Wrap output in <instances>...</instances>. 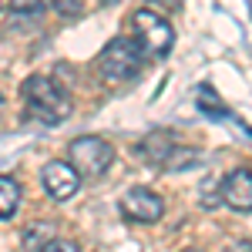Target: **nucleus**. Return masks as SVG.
<instances>
[{
    "label": "nucleus",
    "instance_id": "f257e3e1",
    "mask_svg": "<svg viewBox=\"0 0 252 252\" xmlns=\"http://www.w3.org/2000/svg\"><path fill=\"white\" fill-rule=\"evenodd\" d=\"M24 104L27 115L44 121V125H61L71 115V101L58 88V81H51L47 74H34L24 81Z\"/></svg>",
    "mask_w": 252,
    "mask_h": 252
},
{
    "label": "nucleus",
    "instance_id": "f03ea898",
    "mask_svg": "<svg viewBox=\"0 0 252 252\" xmlns=\"http://www.w3.org/2000/svg\"><path fill=\"white\" fill-rule=\"evenodd\" d=\"M141 64H145V51L138 47V40L131 37H115L104 44V51L97 54V71L108 84H125V81H135L141 74Z\"/></svg>",
    "mask_w": 252,
    "mask_h": 252
},
{
    "label": "nucleus",
    "instance_id": "7ed1b4c3",
    "mask_svg": "<svg viewBox=\"0 0 252 252\" xmlns=\"http://www.w3.org/2000/svg\"><path fill=\"white\" fill-rule=\"evenodd\" d=\"M67 161L81 178H101L115 161V148L97 135H81L67 145Z\"/></svg>",
    "mask_w": 252,
    "mask_h": 252
},
{
    "label": "nucleus",
    "instance_id": "20e7f679",
    "mask_svg": "<svg viewBox=\"0 0 252 252\" xmlns=\"http://www.w3.org/2000/svg\"><path fill=\"white\" fill-rule=\"evenodd\" d=\"M131 27H135V37H138V47L145 51V54H152V58H165L168 51H172L175 44V31L172 24L155 14V10H135L131 14Z\"/></svg>",
    "mask_w": 252,
    "mask_h": 252
},
{
    "label": "nucleus",
    "instance_id": "39448f33",
    "mask_svg": "<svg viewBox=\"0 0 252 252\" xmlns=\"http://www.w3.org/2000/svg\"><path fill=\"white\" fill-rule=\"evenodd\" d=\"M40 185H44V192L51 195V198L67 202V198H74V195H78L81 175L74 172V165H71V161H47V165H44V172H40Z\"/></svg>",
    "mask_w": 252,
    "mask_h": 252
},
{
    "label": "nucleus",
    "instance_id": "423d86ee",
    "mask_svg": "<svg viewBox=\"0 0 252 252\" xmlns=\"http://www.w3.org/2000/svg\"><path fill=\"white\" fill-rule=\"evenodd\" d=\"M121 212L131 222H141V225H152L165 215V202L158 198L152 189H128L121 195Z\"/></svg>",
    "mask_w": 252,
    "mask_h": 252
},
{
    "label": "nucleus",
    "instance_id": "0eeeda50",
    "mask_svg": "<svg viewBox=\"0 0 252 252\" xmlns=\"http://www.w3.org/2000/svg\"><path fill=\"white\" fill-rule=\"evenodd\" d=\"M222 198L235 212H252V172L249 168H235L222 178Z\"/></svg>",
    "mask_w": 252,
    "mask_h": 252
},
{
    "label": "nucleus",
    "instance_id": "6e6552de",
    "mask_svg": "<svg viewBox=\"0 0 252 252\" xmlns=\"http://www.w3.org/2000/svg\"><path fill=\"white\" fill-rule=\"evenodd\" d=\"M172 152H175V135L165 131V128L152 131V135L138 145V155L145 158V161H158V165H165V161L172 158Z\"/></svg>",
    "mask_w": 252,
    "mask_h": 252
},
{
    "label": "nucleus",
    "instance_id": "1a4fd4ad",
    "mask_svg": "<svg viewBox=\"0 0 252 252\" xmlns=\"http://www.w3.org/2000/svg\"><path fill=\"white\" fill-rule=\"evenodd\" d=\"M20 205V182L10 175H0V222L3 219H14Z\"/></svg>",
    "mask_w": 252,
    "mask_h": 252
},
{
    "label": "nucleus",
    "instance_id": "9d476101",
    "mask_svg": "<svg viewBox=\"0 0 252 252\" xmlns=\"http://www.w3.org/2000/svg\"><path fill=\"white\" fill-rule=\"evenodd\" d=\"M51 232H54V225H34V229H27L24 232V249L27 252H44L54 239H51Z\"/></svg>",
    "mask_w": 252,
    "mask_h": 252
},
{
    "label": "nucleus",
    "instance_id": "9b49d317",
    "mask_svg": "<svg viewBox=\"0 0 252 252\" xmlns=\"http://www.w3.org/2000/svg\"><path fill=\"white\" fill-rule=\"evenodd\" d=\"M47 7V0H10V14L17 17H40Z\"/></svg>",
    "mask_w": 252,
    "mask_h": 252
},
{
    "label": "nucleus",
    "instance_id": "f8f14e48",
    "mask_svg": "<svg viewBox=\"0 0 252 252\" xmlns=\"http://www.w3.org/2000/svg\"><path fill=\"white\" fill-rule=\"evenodd\" d=\"M198 108L209 111V115H225V104H219L212 88H198Z\"/></svg>",
    "mask_w": 252,
    "mask_h": 252
},
{
    "label": "nucleus",
    "instance_id": "ddd939ff",
    "mask_svg": "<svg viewBox=\"0 0 252 252\" xmlns=\"http://www.w3.org/2000/svg\"><path fill=\"white\" fill-rule=\"evenodd\" d=\"M54 7H58L64 17H78L81 10H84V0H54Z\"/></svg>",
    "mask_w": 252,
    "mask_h": 252
},
{
    "label": "nucleus",
    "instance_id": "4468645a",
    "mask_svg": "<svg viewBox=\"0 0 252 252\" xmlns=\"http://www.w3.org/2000/svg\"><path fill=\"white\" fill-rule=\"evenodd\" d=\"M44 252H78V246H74V242H67V239H54Z\"/></svg>",
    "mask_w": 252,
    "mask_h": 252
},
{
    "label": "nucleus",
    "instance_id": "2eb2a0df",
    "mask_svg": "<svg viewBox=\"0 0 252 252\" xmlns=\"http://www.w3.org/2000/svg\"><path fill=\"white\" fill-rule=\"evenodd\" d=\"M152 7H161V10H178L182 7V0H148Z\"/></svg>",
    "mask_w": 252,
    "mask_h": 252
},
{
    "label": "nucleus",
    "instance_id": "dca6fc26",
    "mask_svg": "<svg viewBox=\"0 0 252 252\" xmlns=\"http://www.w3.org/2000/svg\"><path fill=\"white\" fill-rule=\"evenodd\" d=\"M225 252H252V242H249V239H239V242H232Z\"/></svg>",
    "mask_w": 252,
    "mask_h": 252
},
{
    "label": "nucleus",
    "instance_id": "f3484780",
    "mask_svg": "<svg viewBox=\"0 0 252 252\" xmlns=\"http://www.w3.org/2000/svg\"><path fill=\"white\" fill-rule=\"evenodd\" d=\"M0 111H3V94H0Z\"/></svg>",
    "mask_w": 252,
    "mask_h": 252
},
{
    "label": "nucleus",
    "instance_id": "a211bd4d",
    "mask_svg": "<svg viewBox=\"0 0 252 252\" xmlns=\"http://www.w3.org/2000/svg\"><path fill=\"white\" fill-rule=\"evenodd\" d=\"M182 252H198V249H182Z\"/></svg>",
    "mask_w": 252,
    "mask_h": 252
},
{
    "label": "nucleus",
    "instance_id": "6ab92c4d",
    "mask_svg": "<svg viewBox=\"0 0 252 252\" xmlns=\"http://www.w3.org/2000/svg\"><path fill=\"white\" fill-rule=\"evenodd\" d=\"M0 3H3V0H0Z\"/></svg>",
    "mask_w": 252,
    "mask_h": 252
}]
</instances>
